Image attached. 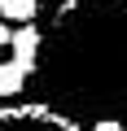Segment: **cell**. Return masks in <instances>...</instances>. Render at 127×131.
Returning a JSON list of instances; mask_svg holds the SVG:
<instances>
[{
  "label": "cell",
  "instance_id": "8992f818",
  "mask_svg": "<svg viewBox=\"0 0 127 131\" xmlns=\"http://www.w3.org/2000/svg\"><path fill=\"white\" fill-rule=\"evenodd\" d=\"M13 35H18V26H9V22H0V48H13Z\"/></svg>",
  "mask_w": 127,
  "mask_h": 131
},
{
  "label": "cell",
  "instance_id": "277c9868",
  "mask_svg": "<svg viewBox=\"0 0 127 131\" xmlns=\"http://www.w3.org/2000/svg\"><path fill=\"white\" fill-rule=\"evenodd\" d=\"M31 92V74L18 61H0V101H18Z\"/></svg>",
  "mask_w": 127,
  "mask_h": 131
},
{
  "label": "cell",
  "instance_id": "5b68a950",
  "mask_svg": "<svg viewBox=\"0 0 127 131\" xmlns=\"http://www.w3.org/2000/svg\"><path fill=\"white\" fill-rule=\"evenodd\" d=\"M40 13V0H5L0 5V22H9V26H31Z\"/></svg>",
  "mask_w": 127,
  "mask_h": 131
},
{
  "label": "cell",
  "instance_id": "52a82bcc",
  "mask_svg": "<svg viewBox=\"0 0 127 131\" xmlns=\"http://www.w3.org/2000/svg\"><path fill=\"white\" fill-rule=\"evenodd\" d=\"M96 131H127V127H123V122H101Z\"/></svg>",
  "mask_w": 127,
  "mask_h": 131
},
{
  "label": "cell",
  "instance_id": "7a4b0ae2",
  "mask_svg": "<svg viewBox=\"0 0 127 131\" xmlns=\"http://www.w3.org/2000/svg\"><path fill=\"white\" fill-rule=\"evenodd\" d=\"M0 131H83L75 122H66L61 114L35 105V101H22V105H5L0 109Z\"/></svg>",
  "mask_w": 127,
  "mask_h": 131
},
{
  "label": "cell",
  "instance_id": "6da1fadb",
  "mask_svg": "<svg viewBox=\"0 0 127 131\" xmlns=\"http://www.w3.org/2000/svg\"><path fill=\"white\" fill-rule=\"evenodd\" d=\"M44 26V52L26 101L96 131L127 127V0H61Z\"/></svg>",
  "mask_w": 127,
  "mask_h": 131
},
{
  "label": "cell",
  "instance_id": "3957f363",
  "mask_svg": "<svg viewBox=\"0 0 127 131\" xmlns=\"http://www.w3.org/2000/svg\"><path fill=\"white\" fill-rule=\"evenodd\" d=\"M40 52H44V26H40V22H31V26H18V35H13V61L22 66L26 74H35Z\"/></svg>",
  "mask_w": 127,
  "mask_h": 131
},
{
  "label": "cell",
  "instance_id": "ba28073f",
  "mask_svg": "<svg viewBox=\"0 0 127 131\" xmlns=\"http://www.w3.org/2000/svg\"><path fill=\"white\" fill-rule=\"evenodd\" d=\"M0 5H5V0H0Z\"/></svg>",
  "mask_w": 127,
  "mask_h": 131
}]
</instances>
